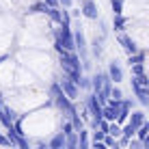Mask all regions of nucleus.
Listing matches in <instances>:
<instances>
[{
  "instance_id": "38",
  "label": "nucleus",
  "mask_w": 149,
  "mask_h": 149,
  "mask_svg": "<svg viewBox=\"0 0 149 149\" xmlns=\"http://www.w3.org/2000/svg\"><path fill=\"white\" fill-rule=\"evenodd\" d=\"M11 149H13V147H11Z\"/></svg>"
},
{
  "instance_id": "36",
  "label": "nucleus",
  "mask_w": 149,
  "mask_h": 149,
  "mask_svg": "<svg viewBox=\"0 0 149 149\" xmlns=\"http://www.w3.org/2000/svg\"><path fill=\"white\" fill-rule=\"evenodd\" d=\"M37 149H48V145H43V143H39V147Z\"/></svg>"
},
{
  "instance_id": "19",
  "label": "nucleus",
  "mask_w": 149,
  "mask_h": 149,
  "mask_svg": "<svg viewBox=\"0 0 149 149\" xmlns=\"http://www.w3.org/2000/svg\"><path fill=\"white\" fill-rule=\"evenodd\" d=\"M65 149H78V134H69L65 136Z\"/></svg>"
},
{
  "instance_id": "37",
  "label": "nucleus",
  "mask_w": 149,
  "mask_h": 149,
  "mask_svg": "<svg viewBox=\"0 0 149 149\" xmlns=\"http://www.w3.org/2000/svg\"><path fill=\"white\" fill-rule=\"evenodd\" d=\"M78 2H80V4H82V2H86V0H78Z\"/></svg>"
},
{
  "instance_id": "34",
  "label": "nucleus",
  "mask_w": 149,
  "mask_h": 149,
  "mask_svg": "<svg viewBox=\"0 0 149 149\" xmlns=\"http://www.w3.org/2000/svg\"><path fill=\"white\" fill-rule=\"evenodd\" d=\"M69 11H71V13H69V15H71V19H74V17H80V15H82V13H80V9H69Z\"/></svg>"
},
{
  "instance_id": "22",
  "label": "nucleus",
  "mask_w": 149,
  "mask_h": 149,
  "mask_svg": "<svg viewBox=\"0 0 149 149\" xmlns=\"http://www.w3.org/2000/svg\"><path fill=\"white\" fill-rule=\"evenodd\" d=\"M123 2H125V0H110L112 13H115V15H123Z\"/></svg>"
},
{
  "instance_id": "1",
  "label": "nucleus",
  "mask_w": 149,
  "mask_h": 149,
  "mask_svg": "<svg viewBox=\"0 0 149 149\" xmlns=\"http://www.w3.org/2000/svg\"><path fill=\"white\" fill-rule=\"evenodd\" d=\"M61 67L63 74L78 86V80L82 78V65H80V56L76 52H63L61 54Z\"/></svg>"
},
{
  "instance_id": "33",
  "label": "nucleus",
  "mask_w": 149,
  "mask_h": 149,
  "mask_svg": "<svg viewBox=\"0 0 149 149\" xmlns=\"http://www.w3.org/2000/svg\"><path fill=\"white\" fill-rule=\"evenodd\" d=\"M91 149H106V145H104L102 141H95L93 145H91Z\"/></svg>"
},
{
  "instance_id": "13",
  "label": "nucleus",
  "mask_w": 149,
  "mask_h": 149,
  "mask_svg": "<svg viewBox=\"0 0 149 149\" xmlns=\"http://www.w3.org/2000/svg\"><path fill=\"white\" fill-rule=\"evenodd\" d=\"M125 26H127V19L123 17V15H115V17H112V28H115L117 33H123Z\"/></svg>"
},
{
  "instance_id": "30",
  "label": "nucleus",
  "mask_w": 149,
  "mask_h": 149,
  "mask_svg": "<svg viewBox=\"0 0 149 149\" xmlns=\"http://www.w3.org/2000/svg\"><path fill=\"white\" fill-rule=\"evenodd\" d=\"M43 4H45L48 9H58V7H61L58 0H43Z\"/></svg>"
},
{
  "instance_id": "24",
  "label": "nucleus",
  "mask_w": 149,
  "mask_h": 149,
  "mask_svg": "<svg viewBox=\"0 0 149 149\" xmlns=\"http://www.w3.org/2000/svg\"><path fill=\"white\" fill-rule=\"evenodd\" d=\"M28 13H48V7H45L43 0H41V2H35L33 7H30V11H28Z\"/></svg>"
},
{
  "instance_id": "15",
  "label": "nucleus",
  "mask_w": 149,
  "mask_h": 149,
  "mask_svg": "<svg viewBox=\"0 0 149 149\" xmlns=\"http://www.w3.org/2000/svg\"><path fill=\"white\" fill-rule=\"evenodd\" d=\"M100 91H102V71H97L91 78V93H100Z\"/></svg>"
},
{
  "instance_id": "17",
  "label": "nucleus",
  "mask_w": 149,
  "mask_h": 149,
  "mask_svg": "<svg viewBox=\"0 0 149 149\" xmlns=\"http://www.w3.org/2000/svg\"><path fill=\"white\" fill-rule=\"evenodd\" d=\"M145 58H147L145 50H138L136 54H132L130 58H127V63H130V65H136V63H145Z\"/></svg>"
},
{
  "instance_id": "23",
  "label": "nucleus",
  "mask_w": 149,
  "mask_h": 149,
  "mask_svg": "<svg viewBox=\"0 0 149 149\" xmlns=\"http://www.w3.org/2000/svg\"><path fill=\"white\" fill-rule=\"evenodd\" d=\"M110 100L112 102H121L123 100V91L119 86H115V84H112V89H110Z\"/></svg>"
},
{
  "instance_id": "4",
  "label": "nucleus",
  "mask_w": 149,
  "mask_h": 149,
  "mask_svg": "<svg viewBox=\"0 0 149 149\" xmlns=\"http://www.w3.org/2000/svg\"><path fill=\"white\" fill-rule=\"evenodd\" d=\"M84 104H86V110H89V115L93 117V121H102V108H104V106H100V102L95 100L93 93L86 95Z\"/></svg>"
},
{
  "instance_id": "35",
  "label": "nucleus",
  "mask_w": 149,
  "mask_h": 149,
  "mask_svg": "<svg viewBox=\"0 0 149 149\" xmlns=\"http://www.w3.org/2000/svg\"><path fill=\"white\" fill-rule=\"evenodd\" d=\"M0 145H4V147H9V141H7V136H4V134H0Z\"/></svg>"
},
{
  "instance_id": "27",
  "label": "nucleus",
  "mask_w": 149,
  "mask_h": 149,
  "mask_svg": "<svg viewBox=\"0 0 149 149\" xmlns=\"http://www.w3.org/2000/svg\"><path fill=\"white\" fill-rule=\"evenodd\" d=\"M78 89H84V91H91V78L89 76H82L78 80Z\"/></svg>"
},
{
  "instance_id": "26",
  "label": "nucleus",
  "mask_w": 149,
  "mask_h": 149,
  "mask_svg": "<svg viewBox=\"0 0 149 149\" xmlns=\"http://www.w3.org/2000/svg\"><path fill=\"white\" fill-rule=\"evenodd\" d=\"M91 45H93V48H91V52H93V56H95V58H100V56H102V43L97 41V37H95L93 41H91Z\"/></svg>"
},
{
  "instance_id": "21",
  "label": "nucleus",
  "mask_w": 149,
  "mask_h": 149,
  "mask_svg": "<svg viewBox=\"0 0 149 149\" xmlns=\"http://www.w3.org/2000/svg\"><path fill=\"white\" fill-rule=\"evenodd\" d=\"M45 15H48L54 24H61V7L58 9H48V13H45Z\"/></svg>"
},
{
  "instance_id": "2",
  "label": "nucleus",
  "mask_w": 149,
  "mask_h": 149,
  "mask_svg": "<svg viewBox=\"0 0 149 149\" xmlns=\"http://www.w3.org/2000/svg\"><path fill=\"white\" fill-rule=\"evenodd\" d=\"M50 93H52V102L56 104V108H58V110L67 112V115H74V112H76V106L67 100V95L63 93V89H61L58 82H54V84L50 86Z\"/></svg>"
},
{
  "instance_id": "28",
  "label": "nucleus",
  "mask_w": 149,
  "mask_h": 149,
  "mask_svg": "<svg viewBox=\"0 0 149 149\" xmlns=\"http://www.w3.org/2000/svg\"><path fill=\"white\" fill-rule=\"evenodd\" d=\"M132 67V74L134 76H143L145 74V63H136V65H130Z\"/></svg>"
},
{
  "instance_id": "25",
  "label": "nucleus",
  "mask_w": 149,
  "mask_h": 149,
  "mask_svg": "<svg viewBox=\"0 0 149 149\" xmlns=\"http://www.w3.org/2000/svg\"><path fill=\"white\" fill-rule=\"evenodd\" d=\"M132 80H134L136 84L141 86V89H149V80H147V76H145V74H143V76H134Z\"/></svg>"
},
{
  "instance_id": "31",
  "label": "nucleus",
  "mask_w": 149,
  "mask_h": 149,
  "mask_svg": "<svg viewBox=\"0 0 149 149\" xmlns=\"http://www.w3.org/2000/svg\"><path fill=\"white\" fill-rule=\"evenodd\" d=\"M63 134H65V136L74 134V127H71V123H69V121H67V123H65V125H63Z\"/></svg>"
},
{
  "instance_id": "29",
  "label": "nucleus",
  "mask_w": 149,
  "mask_h": 149,
  "mask_svg": "<svg viewBox=\"0 0 149 149\" xmlns=\"http://www.w3.org/2000/svg\"><path fill=\"white\" fill-rule=\"evenodd\" d=\"M61 24H71V15H69V9H63V11H61Z\"/></svg>"
},
{
  "instance_id": "20",
  "label": "nucleus",
  "mask_w": 149,
  "mask_h": 149,
  "mask_svg": "<svg viewBox=\"0 0 149 149\" xmlns=\"http://www.w3.org/2000/svg\"><path fill=\"white\" fill-rule=\"evenodd\" d=\"M54 50L58 54H63L65 52V48H63V39H61V35H58V28H54Z\"/></svg>"
},
{
  "instance_id": "12",
  "label": "nucleus",
  "mask_w": 149,
  "mask_h": 149,
  "mask_svg": "<svg viewBox=\"0 0 149 149\" xmlns=\"http://www.w3.org/2000/svg\"><path fill=\"white\" fill-rule=\"evenodd\" d=\"M76 134H78V149H91L89 132H86V130H80V132H76Z\"/></svg>"
},
{
  "instance_id": "8",
  "label": "nucleus",
  "mask_w": 149,
  "mask_h": 149,
  "mask_svg": "<svg viewBox=\"0 0 149 149\" xmlns=\"http://www.w3.org/2000/svg\"><path fill=\"white\" fill-rule=\"evenodd\" d=\"M119 43L123 45V50L127 52V56H132V54H136V52H138V45L134 43V41H132V37H127L125 33H121V35H119Z\"/></svg>"
},
{
  "instance_id": "14",
  "label": "nucleus",
  "mask_w": 149,
  "mask_h": 149,
  "mask_svg": "<svg viewBox=\"0 0 149 149\" xmlns=\"http://www.w3.org/2000/svg\"><path fill=\"white\" fill-rule=\"evenodd\" d=\"M147 134H149V123H143L141 127H136V141H141V143H147Z\"/></svg>"
},
{
  "instance_id": "32",
  "label": "nucleus",
  "mask_w": 149,
  "mask_h": 149,
  "mask_svg": "<svg viewBox=\"0 0 149 149\" xmlns=\"http://www.w3.org/2000/svg\"><path fill=\"white\" fill-rule=\"evenodd\" d=\"M58 4H61V7H65V9H71L74 0H58Z\"/></svg>"
},
{
  "instance_id": "16",
  "label": "nucleus",
  "mask_w": 149,
  "mask_h": 149,
  "mask_svg": "<svg viewBox=\"0 0 149 149\" xmlns=\"http://www.w3.org/2000/svg\"><path fill=\"white\" fill-rule=\"evenodd\" d=\"M136 134V127L130 125V123H125V125L121 127V138H125V141H130V138H134Z\"/></svg>"
},
{
  "instance_id": "11",
  "label": "nucleus",
  "mask_w": 149,
  "mask_h": 149,
  "mask_svg": "<svg viewBox=\"0 0 149 149\" xmlns=\"http://www.w3.org/2000/svg\"><path fill=\"white\" fill-rule=\"evenodd\" d=\"M127 123H130V125H134V127H141L143 123H147V121H145V112H143V110L132 112V115L127 117Z\"/></svg>"
},
{
  "instance_id": "10",
  "label": "nucleus",
  "mask_w": 149,
  "mask_h": 149,
  "mask_svg": "<svg viewBox=\"0 0 149 149\" xmlns=\"http://www.w3.org/2000/svg\"><path fill=\"white\" fill-rule=\"evenodd\" d=\"M48 149H65V134L63 132H56V134L50 138Z\"/></svg>"
},
{
  "instance_id": "6",
  "label": "nucleus",
  "mask_w": 149,
  "mask_h": 149,
  "mask_svg": "<svg viewBox=\"0 0 149 149\" xmlns=\"http://www.w3.org/2000/svg\"><path fill=\"white\" fill-rule=\"evenodd\" d=\"M106 74H108V78L112 80V84H119V82L123 80V67L117 63V61H110V63H108Z\"/></svg>"
},
{
  "instance_id": "3",
  "label": "nucleus",
  "mask_w": 149,
  "mask_h": 149,
  "mask_svg": "<svg viewBox=\"0 0 149 149\" xmlns=\"http://www.w3.org/2000/svg\"><path fill=\"white\" fill-rule=\"evenodd\" d=\"M71 33H74V43H76V50H80V56L82 61L89 58L86 56V39H84V33H82V26H78V24H71Z\"/></svg>"
},
{
  "instance_id": "5",
  "label": "nucleus",
  "mask_w": 149,
  "mask_h": 149,
  "mask_svg": "<svg viewBox=\"0 0 149 149\" xmlns=\"http://www.w3.org/2000/svg\"><path fill=\"white\" fill-rule=\"evenodd\" d=\"M58 84H61V89H63V93L67 95V100H69V102H74L76 97H78V93H80V89H78V86H76V84H74V82H71L69 78H67V76H65V78L61 80Z\"/></svg>"
},
{
  "instance_id": "18",
  "label": "nucleus",
  "mask_w": 149,
  "mask_h": 149,
  "mask_svg": "<svg viewBox=\"0 0 149 149\" xmlns=\"http://www.w3.org/2000/svg\"><path fill=\"white\" fill-rule=\"evenodd\" d=\"M106 134H108V136H112V138L117 141V138L121 136V125H119V123H115V121H112V123H108V132H106Z\"/></svg>"
},
{
  "instance_id": "7",
  "label": "nucleus",
  "mask_w": 149,
  "mask_h": 149,
  "mask_svg": "<svg viewBox=\"0 0 149 149\" xmlns=\"http://www.w3.org/2000/svg\"><path fill=\"white\" fill-rule=\"evenodd\" d=\"M80 13L84 15V17H89V19H97V17H100V9H97L95 0H86V2H82Z\"/></svg>"
},
{
  "instance_id": "9",
  "label": "nucleus",
  "mask_w": 149,
  "mask_h": 149,
  "mask_svg": "<svg viewBox=\"0 0 149 149\" xmlns=\"http://www.w3.org/2000/svg\"><path fill=\"white\" fill-rule=\"evenodd\" d=\"M130 82H132V91H134V95L138 97V104H141V106H149V89H141L134 80H130Z\"/></svg>"
}]
</instances>
